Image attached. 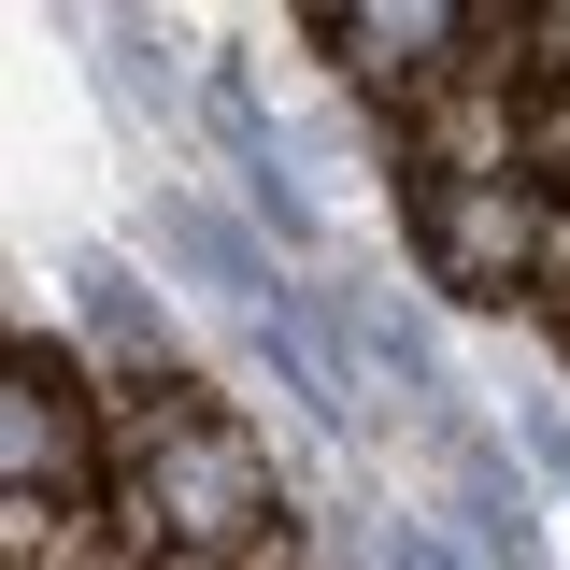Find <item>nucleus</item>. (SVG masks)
<instances>
[{
    "mask_svg": "<svg viewBox=\"0 0 570 570\" xmlns=\"http://www.w3.org/2000/svg\"><path fill=\"white\" fill-rule=\"evenodd\" d=\"M142 442H157V499H171V528H186V542H243V528L272 513V471H257V456H243L186 385L142 414Z\"/></svg>",
    "mask_w": 570,
    "mask_h": 570,
    "instance_id": "nucleus-1",
    "label": "nucleus"
},
{
    "mask_svg": "<svg viewBox=\"0 0 570 570\" xmlns=\"http://www.w3.org/2000/svg\"><path fill=\"white\" fill-rule=\"evenodd\" d=\"M328 43H356L371 71H414L428 43H456V14H328Z\"/></svg>",
    "mask_w": 570,
    "mask_h": 570,
    "instance_id": "nucleus-2",
    "label": "nucleus"
},
{
    "mask_svg": "<svg viewBox=\"0 0 570 570\" xmlns=\"http://www.w3.org/2000/svg\"><path fill=\"white\" fill-rule=\"evenodd\" d=\"M86 328H100V343H142V285L115 272V257H86Z\"/></svg>",
    "mask_w": 570,
    "mask_h": 570,
    "instance_id": "nucleus-3",
    "label": "nucleus"
},
{
    "mask_svg": "<svg viewBox=\"0 0 570 570\" xmlns=\"http://www.w3.org/2000/svg\"><path fill=\"white\" fill-rule=\"evenodd\" d=\"M385 570H456V557H442L428 528H385Z\"/></svg>",
    "mask_w": 570,
    "mask_h": 570,
    "instance_id": "nucleus-4",
    "label": "nucleus"
},
{
    "mask_svg": "<svg viewBox=\"0 0 570 570\" xmlns=\"http://www.w3.org/2000/svg\"><path fill=\"white\" fill-rule=\"evenodd\" d=\"M542 456H557V471H570V428H542Z\"/></svg>",
    "mask_w": 570,
    "mask_h": 570,
    "instance_id": "nucleus-5",
    "label": "nucleus"
}]
</instances>
